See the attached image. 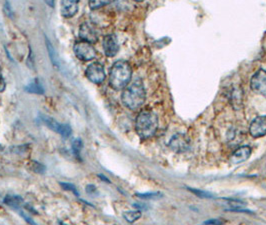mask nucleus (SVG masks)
Instances as JSON below:
<instances>
[{"label":"nucleus","mask_w":266,"mask_h":225,"mask_svg":"<svg viewBox=\"0 0 266 225\" xmlns=\"http://www.w3.org/2000/svg\"><path fill=\"white\" fill-rule=\"evenodd\" d=\"M123 217L124 219L129 222V223H133L134 221H136L137 219H139L141 217V212L139 210H133V211H127L123 213Z\"/></svg>","instance_id":"obj_17"},{"label":"nucleus","mask_w":266,"mask_h":225,"mask_svg":"<svg viewBox=\"0 0 266 225\" xmlns=\"http://www.w3.org/2000/svg\"><path fill=\"white\" fill-rule=\"evenodd\" d=\"M189 190H191L193 193H195L196 195L202 197V198H213V195H211L210 193L208 192H204V191H201V190H197V189H191V188H188Z\"/></svg>","instance_id":"obj_23"},{"label":"nucleus","mask_w":266,"mask_h":225,"mask_svg":"<svg viewBox=\"0 0 266 225\" xmlns=\"http://www.w3.org/2000/svg\"><path fill=\"white\" fill-rule=\"evenodd\" d=\"M102 46L105 55L108 57L115 56L119 50V44L114 34H109L104 36L102 40Z\"/></svg>","instance_id":"obj_8"},{"label":"nucleus","mask_w":266,"mask_h":225,"mask_svg":"<svg viewBox=\"0 0 266 225\" xmlns=\"http://www.w3.org/2000/svg\"><path fill=\"white\" fill-rule=\"evenodd\" d=\"M73 51L75 55L83 61H90L96 57V51L92 44L83 40L75 42Z\"/></svg>","instance_id":"obj_4"},{"label":"nucleus","mask_w":266,"mask_h":225,"mask_svg":"<svg viewBox=\"0 0 266 225\" xmlns=\"http://www.w3.org/2000/svg\"><path fill=\"white\" fill-rule=\"evenodd\" d=\"M83 147V143H82V140L80 138H77L73 141L72 143V150H73V153L78 156L81 152V149Z\"/></svg>","instance_id":"obj_19"},{"label":"nucleus","mask_w":266,"mask_h":225,"mask_svg":"<svg viewBox=\"0 0 266 225\" xmlns=\"http://www.w3.org/2000/svg\"><path fill=\"white\" fill-rule=\"evenodd\" d=\"M79 37L86 42L94 43L97 41L98 36L95 28L90 23H83L79 28Z\"/></svg>","instance_id":"obj_11"},{"label":"nucleus","mask_w":266,"mask_h":225,"mask_svg":"<svg viewBox=\"0 0 266 225\" xmlns=\"http://www.w3.org/2000/svg\"><path fill=\"white\" fill-rule=\"evenodd\" d=\"M40 122L43 123L44 125H46L47 127H49L51 130L56 131L57 133H59L60 135H62L64 138L69 137L71 135V133H72L71 127L69 125L58 123L55 119H53L51 117L41 115L40 116Z\"/></svg>","instance_id":"obj_5"},{"label":"nucleus","mask_w":266,"mask_h":225,"mask_svg":"<svg viewBox=\"0 0 266 225\" xmlns=\"http://www.w3.org/2000/svg\"><path fill=\"white\" fill-rule=\"evenodd\" d=\"M243 93L240 89H234L231 95V103L232 106L235 109H239L242 107V103H243Z\"/></svg>","instance_id":"obj_16"},{"label":"nucleus","mask_w":266,"mask_h":225,"mask_svg":"<svg viewBox=\"0 0 266 225\" xmlns=\"http://www.w3.org/2000/svg\"><path fill=\"white\" fill-rule=\"evenodd\" d=\"M30 168L32 171L36 172V173H43L45 171V166L42 165L41 163L35 161V160H32L31 163H30Z\"/></svg>","instance_id":"obj_20"},{"label":"nucleus","mask_w":266,"mask_h":225,"mask_svg":"<svg viewBox=\"0 0 266 225\" xmlns=\"http://www.w3.org/2000/svg\"><path fill=\"white\" fill-rule=\"evenodd\" d=\"M86 77L93 83L99 84L105 79V71L104 67L99 62L91 63L85 70Z\"/></svg>","instance_id":"obj_6"},{"label":"nucleus","mask_w":266,"mask_h":225,"mask_svg":"<svg viewBox=\"0 0 266 225\" xmlns=\"http://www.w3.org/2000/svg\"><path fill=\"white\" fill-rule=\"evenodd\" d=\"M158 128V117L157 115L148 109L142 110L136 117L135 129L137 134L143 138L147 139L152 137Z\"/></svg>","instance_id":"obj_3"},{"label":"nucleus","mask_w":266,"mask_h":225,"mask_svg":"<svg viewBox=\"0 0 266 225\" xmlns=\"http://www.w3.org/2000/svg\"><path fill=\"white\" fill-rule=\"evenodd\" d=\"M109 3V1H99V0H91L89 1L88 5L89 7L92 9V10H95V9H98L104 5H107Z\"/></svg>","instance_id":"obj_21"},{"label":"nucleus","mask_w":266,"mask_h":225,"mask_svg":"<svg viewBox=\"0 0 266 225\" xmlns=\"http://www.w3.org/2000/svg\"><path fill=\"white\" fill-rule=\"evenodd\" d=\"M46 45H47V50L49 52V56L51 58V61L52 63L54 64V66H58V60H57V57H56V54H55V51L53 49V46L51 45V43L49 42L48 39H46Z\"/></svg>","instance_id":"obj_18"},{"label":"nucleus","mask_w":266,"mask_h":225,"mask_svg":"<svg viewBox=\"0 0 266 225\" xmlns=\"http://www.w3.org/2000/svg\"><path fill=\"white\" fill-rule=\"evenodd\" d=\"M224 221L222 219H210L205 222L206 225H222Z\"/></svg>","instance_id":"obj_25"},{"label":"nucleus","mask_w":266,"mask_h":225,"mask_svg":"<svg viewBox=\"0 0 266 225\" xmlns=\"http://www.w3.org/2000/svg\"><path fill=\"white\" fill-rule=\"evenodd\" d=\"M169 147L177 153L184 152L189 148V140L184 134H175L169 141Z\"/></svg>","instance_id":"obj_9"},{"label":"nucleus","mask_w":266,"mask_h":225,"mask_svg":"<svg viewBox=\"0 0 266 225\" xmlns=\"http://www.w3.org/2000/svg\"><path fill=\"white\" fill-rule=\"evenodd\" d=\"M132 77L130 64L125 60L116 61L109 73V84L115 90H121L127 87Z\"/></svg>","instance_id":"obj_2"},{"label":"nucleus","mask_w":266,"mask_h":225,"mask_svg":"<svg viewBox=\"0 0 266 225\" xmlns=\"http://www.w3.org/2000/svg\"><path fill=\"white\" fill-rule=\"evenodd\" d=\"M46 3H47V4H49V5H51V6H53V4H54L53 2H50V1H46Z\"/></svg>","instance_id":"obj_28"},{"label":"nucleus","mask_w":266,"mask_h":225,"mask_svg":"<svg viewBox=\"0 0 266 225\" xmlns=\"http://www.w3.org/2000/svg\"><path fill=\"white\" fill-rule=\"evenodd\" d=\"M86 191L89 194H93V193L96 192V187L94 185H92V184H89V185L86 186Z\"/></svg>","instance_id":"obj_27"},{"label":"nucleus","mask_w":266,"mask_h":225,"mask_svg":"<svg viewBox=\"0 0 266 225\" xmlns=\"http://www.w3.org/2000/svg\"><path fill=\"white\" fill-rule=\"evenodd\" d=\"M25 90L29 93H35V94H43L44 93V88L38 79H34L31 82H29L25 86Z\"/></svg>","instance_id":"obj_15"},{"label":"nucleus","mask_w":266,"mask_h":225,"mask_svg":"<svg viewBox=\"0 0 266 225\" xmlns=\"http://www.w3.org/2000/svg\"><path fill=\"white\" fill-rule=\"evenodd\" d=\"M78 11V1L65 0L61 2V14L66 18L73 17Z\"/></svg>","instance_id":"obj_13"},{"label":"nucleus","mask_w":266,"mask_h":225,"mask_svg":"<svg viewBox=\"0 0 266 225\" xmlns=\"http://www.w3.org/2000/svg\"><path fill=\"white\" fill-rule=\"evenodd\" d=\"M136 196L143 198V199H154V198H159L162 195L159 192H147L143 194H136Z\"/></svg>","instance_id":"obj_22"},{"label":"nucleus","mask_w":266,"mask_h":225,"mask_svg":"<svg viewBox=\"0 0 266 225\" xmlns=\"http://www.w3.org/2000/svg\"><path fill=\"white\" fill-rule=\"evenodd\" d=\"M251 89L259 94L266 96V71L259 69L251 78L250 81Z\"/></svg>","instance_id":"obj_7"},{"label":"nucleus","mask_w":266,"mask_h":225,"mask_svg":"<svg viewBox=\"0 0 266 225\" xmlns=\"http://www.w3.org/2000/svg\"><path fill=\"white\" fill-rule=\"evenodd\" d=\"M62 188L65 189V190H69V191H72L76 196H79L78 192H77V189L75 188V186L73 184H70V183H60Z\"/></svg>","instance_id":"obj_24"},{"label":"nucleus","mask_w":266,"mask_h":225,"mask_svg":"<svg viewBox=\"0 0 266 225\" xmlns=\"http://www.w3.org/2000/svg\"><path fill=\"white\" fill-rule=\"evenodd\" d=\"M146 98L144 85L140 79H136L124 88L121 94L122 103L129 109L135 110L143 105Z\"/></svg>","instance_id":"obj_1"},{"label":"nucleus","mask_w":266,"mask_h":225,"mask_svg":"<svg viewBox=\"0 0 266 225\" xmlns=\"http://www.w3.org/2000/svg\"><path fill=\"white\" fill-rule=\"evenodd\" d=\"M249 133L254 138L266 135V116H258L251 122Z\"/></svg>","instance_id":"obj_10"},{"label":"nucleus","mask_w":266,"mask_h":225,"mask_svg":"<svg viewBox=\"0 0 266 225\" xmlns=\"http://www.w3.org/2000/svg\"><path fill=\"white\" fill-rule=\"evenodd\" d=\"M5 81H4V78H3V75H2V71H1V67H0V92L4 91L5 89Z\"/></svg>","instance_id":"obj_26"},{"label":"nucleus","mask_w":266,"mask_h":225,"mask_svg":"<svg viewBox=\"0 0 266 225\" xmlns=\"http://www.w3.org/2000/svg\"><path fill=\"white\" fill-rule=\"evenodd\" d=\"M4 203L7 204L9 207L16 209V210H20L24 204L23 199L19 196H15V195H7L4 198Z\"/></svg>","instance_id":"obj_14"},{"label":"nucleus","mask_w":266,"mask_h":225,"mask_svg":"<svg viewBox=\"0 0 266 225\" xmlns=\"http://www.w3.org/2000/svg\"><path fill=\"white\" fill-rule=\"evenodd\" d=\"M251 155V148L249 146H241L238 149H236L231 157H230V162L232 164H239L244 161H246Z\"/></svg>","instance_id":"obj_12"}]
</instances>
